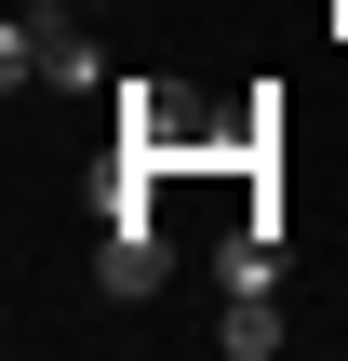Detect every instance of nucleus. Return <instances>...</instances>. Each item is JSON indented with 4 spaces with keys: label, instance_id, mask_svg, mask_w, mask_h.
I'll return each mask as SVG.
<instances>
[{
    "label": "nucleus",
    "instance_id": "5",
    "mask_svg": "<svg viewBox=\"0 0 348 361\" xmlns=\"http://www.w3.org/2000/svg\"><path fill=\"white\" fill-rule=\"evenodd\" d=\"M228 295H282V228H241L228 241Z\"/></svg>",
    "mask_w": 348,
    "mask_h": 361
},
{
    "label": "nucleus",
    "instance_id": "2",
    "mask_svg": "<svg viewBox=\"0 0 348 361\" xmlns=\"http://www.w3.org/2000/svg\"><path fill=\"white\" fill-rule=\"evenodd\" d=\"M27 80H54V94H94L107 80V54H94V27L54 0V13H27Z\"/></svg>",
    "mask_w": 348,
    "mask_h": 361
},
{
    "label": "nucleus",
    "instance_id": "1",
    "mask_svg": "<svg viewBox=\"0 0 348 361\" xmlns=\"http://www.w3.org/2000/svg\"><path fill=\"white\" fill-rule=\"evenodd\" d=\"M161 268H174V255H161V214L121 188V201H107V241H94V281H107L121 308H148V295H161Z\"/></svg>",
    "mask_w": 348,
    "mask_h": 361
},
{
    "label": "nucleus",
    "instance_id": "4",
    "mask_svg": "<svg viewBox=\"0 0 348 361\" xmlns=\"http://www.w3.org/2000/svg\"><path fill=\"white\" fill-rule=\"evenodd\" d=\"M215 348H228V361H268V348H282V308H268V295H228Z\"/></svg>",
    "mask_w": 348,
    "mask_h": 361
},
{
    "label": "nucleus",
    "instance_id": "3",
    "mask_svg": "<svg viewBox=\"0 0 348 361\" xmlns=\"http://www.w3.org/2000/svg\"><path fill=\"white\" fill-rule=\"evenodd\" d=\"M121 121H134L148 147H188V94H174V80H134V94H121Z\"/></svg>",
    "mask_w": 348,
    "mask_h": 361
}]
</instances>
